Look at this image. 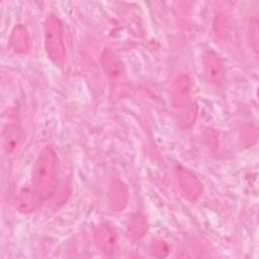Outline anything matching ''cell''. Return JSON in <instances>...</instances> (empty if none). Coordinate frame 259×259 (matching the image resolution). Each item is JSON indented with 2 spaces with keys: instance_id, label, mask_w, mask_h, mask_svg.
I'll use <instances>...</instances> for the list:
<instances>
[{
  "instance_id": "cell-5",
  "label": "cell",
  "mask_w": 259,
  "mask_h": 259,
  "mask_svg": "<svg viewBox=\"0 0 259 259\" xmlns=\"http://www.w3.org/2000/svg\"><path fill=\"white\" fill-rule=\"evenodd\" d=\"M24 143L22 128L16 123L7 124L2 131L1 144L4 155L11 159L17 156Z\"/></svg>"
},
{
  "instance_id": "cell-3",
  "label": "cell",
  "mask_w": 259,
  "mask_h": 259,
  "mask_svg": "<svg viewBox=\"0 0 259 259\" xmlns=\"http://www.w3.org/2000/svg\"><path fill=\"white\" fill-rule=\"evenodd\" d=\"M93 239L96 246L107 255H113L119 249L117 233L109 223L97 225L93 232Z\"/></svg>"
},
{
  "instance_id": "cell-7",
  "label": "cell",
  "mask_w": 259,
  "mask_h": 259,
  "mask_svg": "<svg viewBox=\"0 0 259 259\" xmlns=\"http://www.w3.org/2000/svg\"><path fill=\"white\" fill-rule=\"evenodd\" d=\"M191 80L186 74H178L171 84V99L175 107H181L190 101Z\"/></svg>"
},
{
  "instance_id": "cell-13",
  "label": "cell",
  "mask_w": 259,
  "mask_h": 259,
  "mask_svg": "<svg viewBox=\"0 0 259 259\" xmlns=\"http://www.w3.org/2000/svg\"><path fill=\"white\" fill-rule=\"evenodd\" d=\"M197 115V105L196 103L189 101L185 105L179 107V121L182 126H191Z\"/></svg>"
},
{
  "instance_id": "cell-4",
  "label": "cell",
  "mask_w": 259,
  "mask_h": 259,
  "mask_svg": "<svg viewBox=\"0 0 259 259\" xmlns=\"http://www.w3.org/2000/svg\"><path fill=\"white\" fill-rule=\"evenodd\" d=\"M174 173L182 195L188 200H196L202 192V184L199 179L182 166H177Z\"/></svg>"
},
{
  "instance_id": "cell-1",
  "label": "cell",
  "mask_w": 259,
  "mask_h": 259,
  "mask_svg": "<svg viewBox=\"0 0 259 259\" xmlns=\"http://www.w3.org/2000/svg\"><path fill=\"white\" fill-rule=\"evenodd\" d=\"M58 158L51 147H45L38 154L31 174V187L45 200L50 199L57 188Z\"/></svg>"
},
{
  "instance_id": "cell-8",
  "label": "cell",
  "mask_w": 259,
  "mask_h": 259,
  "mask_svg": "<svg viewBox=\"0 0 259 259\" xmlns=\"http://www.w3.org/2000/svg\"><path fill=\"white\" fill-rule=\"evenodd\" d=\"M44 199L35 192V190L30 188H23L16 199V207L18 211L22 213H29L37 210L42 204Z\"/></svg>"
},
{
  "instance_id": "cell-12",
  "label": "cell",
  "mask_w": 259,
  "mask_h": 259,
  "mask_svg": "<svg viewBox=\"0 0 259 259\" xmlns=\"http://www.w3.org/2000/svg\"><path fill=\"white\" fill-rule=\"evenodd\" d=\"M127 234L132 239L139 240L141 239L148 230V222L144 214L134 213L128 218L126 225Z\"/></svg>"
},
{
  "instance_id": "cell-6",
  "label": "cell",
  "mask_w": 259,
  "mask_h": 259,
  "mask_svg": "<svg viewBox=\"0 0 259 259\" xmlns=\"http://www.w3.org/2000/svg\"><path fill=\"white\" fill-rule=\"evenodd\" d=\"M202 67L207 80L217 86H221L226 77L225 66L220 56L211 50H206L202 54Z\"/></svg>"
},
{
  "instance_id": "cell-9",
  "label": "cell",
  "mask_w": 259,
  "mask_h": 259,
  "mask_svg": "<svg viewBox=\"0 0 259 259\" xmlns=\"http://www.w3.org/2000/svg\"><path fill=\"white\" fill-rule=\"evenodd\" d=\"M101 67L104 74L111 80H116L121 77L123 73V68L118 57L110 50H103L100 57Z\"/></svg>"
},
{
  "instance_id": "cell-15",
  "label": "cell",
  "mask_w": 259,
  "mask_h": 259,
  "mask_svg": "<svg viewBox=\"0 0 259 259\" xmlns=\"http://www.w3.org/2000/svg\"><path fill=\"white\" fill-rule=\"evenodd\" d=\"M249 34H250V41H251V47L257 53L258 51V19L257 16L255 15L253 19H251L250 26H249Z\"/></svg>"
},
{
  "instance_id": "cell-10",
  "label": "cell",
  "mask_w": 259,
  "mask_h": 259,
  "mask_svg": "<svg viewBox=\"0 0 259 259\" xmlns=\"http://www.w3.org/2000/svg\"><path fill=\"white\" fill-rule=\"evenodd\" d=\"M9 44L11 49L16 54H26L30 48L29 34L26 27L22 24H17L11 31L9 37Z\"/></svg>"
},
{
  "instance_id": "cell-2",
  "label": "cell",
  "mask_w": 259,
  "mask_h": 259,
  "mask_svg": "<svg viewBox=\"0 0 259 259\" xmlns=\"http://www.w3.org/2000/svg\"><path fill=\"white\" fill-rule=\"evenodd\" d=\"M45 48L48 58L57 66L64 63L66 48L64 42L63 24L58 16L50 14L44 23Z\"/></svg>"
},
{
  "instance_id": "cell-11",
  "label": "cell",
  "mask_w": 259,
  "mask_h": 259,
  "mask_svg": "<svg viewBox=\"0 0 259 259\" xmlns=\"http://www.w3.org/2000/svg\"><path fill=\"white\" fill-rule=\"evenodd\" d=\"M109 201L113 210L118 211L124 208L127 203V189L120 180H113L109 189Z\"/></svg>"
},
{
  "instance_id": "cell-14",
  "label": "cell",
  "mask_w": 259,
  "mask_h": 259,
  "mask_svg": "<svg viewBox=\"0 0 259 259\" xmlns=\"http://www.w3.org/2000/svg\"><path fill=\"white\" fill-rule=\"evenodd\" d=\"M150 251L153 256L155 257H166L169 251L168 245L162 241V240H157L152 243Z\"/></svg>"
}]
</instances>
